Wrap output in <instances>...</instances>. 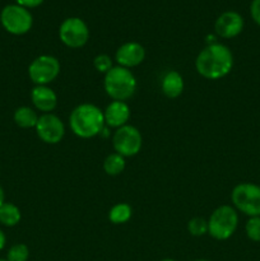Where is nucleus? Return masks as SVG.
I'll return each instance as SVG.
<instances>
[{
	"label": "nucleus",
	"mask_w": 260,
	"mask_h": 261,
	"mask_svg": "<svg viewBox=\"0 0 260 261\" xmlns=\"http://www.w3.org/2000/svg\"><path fill=\"white\" fill-rule=\"evenodd\" d=\"M233 68V55L229 47L219 42L208 43L195 59L199 75L209 81L224 78Z\"/></svg>",
	"instance_id": "obj_1"
},
{
	"label": "nucleus",
	"mask_w": 260,
	"mask_h": 261,
	"mask_svg": "<svg viewBox=\"0 0 260 261\" xmlns=\"http://www.w3.org/2000/svg\"><path fill=\"white\" fill-rule=\"evenodd\" d=\"M69 126L74 135L82 139H89L101 135L105 125L103 112L93 103H81L71 111Z\"/></svg>",
	"instance_id": "obj_2"
},
{
	"label": "nucleus",
	"mask_w": 260,
	"mask_h": 261,
	"mask_svg": "<svg viewBox=\"0 0 260 261\" xmlns=\"http://www.w3.org/2000/svg\"><path fill=\"white\" fill-rule=\"evenodd\" d=\"M103 88L109 97L114 101H126L134 96L138 88V82L130 69L114 66L105 74Z\"/></svg>",
	"instance_id": "obj_3"
},
{
	"label": "nucleus",
	"mask_w": 260,
	"mask_h": 261,
	"mask_svg": "<svg viewBox=\"0 0 260 261\" xmlns=\"http://www.w3.org/2000/svg\"><path fill=\"white\" fill-rule=\"evenodd\" d=\"M239 226V214L231 205H221L208 219V234L217 241L231 239Z\"/></svg>",
	"instance_id": "obj_4"
},
{
	"label": "nucleus",
	"mask_w": 260,
	"mask_h": 261,
	"mask_svg": "<svg viewBox=\"0 0 260 261\" xmlns=\"http://www.w3.org/2000/svg\"><path fill=\"white\" fill-rule=\"evenodd\" d=\"M231 200L235 209L249 217H260V186L241 182L233 188Z\"/></svg>",
	"instance_id": "obj_5"
},
{
	"label": "nucleus",
	"mask_w": 260,
	"mask_h": 261,
	"mask_svg": "<svg viewBox=\"0 0 260 261\" xmlns=\"http://www.w3.org/2000/svg\"><path fill=\"white\" fill-rule=\"evenodd\" d=\"M0 23L10 35L22 36L30 32L33 24L32 14L27 8L18 4H9L0 13Z\"/></svg>",
	"instance_id": "obj_6"
},
{
	"label": "nucleus",
	"mask_w": 260,
	"mask_h": 261,
	"mask_svg": "<svg viewBox=\"0 0 260 261\" xmlns=\"http://www.w3.org/2000/svg\"><path fill=\"white\" fill-rule=\"evenodd\" d=\"M60 61L53 55H40L28 66V76L36 86H47L60 74Z\"/></svg>",
	"instance_id": "obj_7"
},
{
	"label": "nucleus",
	"mask_w": 260,
	"mask_h": 261,
	"mask_svg": "<svg viewBox=\"0 0 260 261\" xmlns=\"http://www.w3.org/2000/svg\"><path fill=\"white\" fill-rule=\"evenodd\" d=\"M59 37L66 47L81 48L88 42L89 28L81 18H66L59 27Z\"/></svg>",
	"instance_id": "obj_8"
},
{
	"label": "nucleus",
	"mask_w": 260,
	"mask_h": 261,
	"mask_svg": "<svg viewBox=\"0 0 260 261\" xmlns=\"http://www.w3.org/2000/svg\"><path fill=\"white\" fill-rule=\"evenodd\" d=\"M112 145H114L115 152L119 153L122 157H134L142 149V134L133 125H124L114 133Z\"/></svg>",
	"instance_id": "obj_9"
},
{
	"label": "nucleus",
	"mask_w": 260,
	"mask_h": 261,
	"mask_svg": "<svg viewBox=\"0 0 260 261\" xmlns=\"http://www.w3.org/2000/svg\"><path fill=\"white\" fill-rule=\"evenodd\" d=\"M35 129L37 137L46 144H58L65 135V125L54 114L41 115Z\"/></svg>",
	"instance_id": "obj_10"
},
{
	"label": "nucleus",
	"mask_w": 260,
	"mask_h": 261,
	"mask_svg": "<svg viewBox=\"0 0 260 261\" xmlns=\"http://www.w3.org/2000/svg\"><path fill=\"white\" fill-rule=\"evenodd\" d=\"M244 18L235 10L223 12L214 23V31L222 38H233L244 30Z\"/></svg>",
	"instance_id": "obj_11"
},
{
	"label": "nucleus",
	"mask_w": 260,
	"mask_h": 261,
	"mask_svg": "<svg viewBox=\"0 0 260 261\" xmlns=\"http://www.w3.org/2000/svg\"><path fill=\"white\" fill-rule=\"evenodd\" d=\"M145 59V48L143 45L135 41L125 42L120 46L115 54V60L117 65L122 68H135L140 65Z\"/></svg>",
	"instance_id": "obj_12"
},
{
	"label": "nucleus",
	"mask_w": 260,
	"mask_h": 261,
	"mask_svg": "<svg viewBox=\"0 0 260 261\" xmlns=\"http://www.w3.org/2000/svg\"><path fill=\"white\" fill-rule=\"evenodd\" d=\"M31 101L36 110L42 114H51L58 107V94L48 86H36L31 91Z\"/></svg>",
	"instance_id": "obj_13"
},
{
	"label": "nucleus",
	"mask_w": 260,
	"mask_h": 261,
	"mask_svg": "<svg viewBox=\"0 0 260 261\" xmlns=\"http://www.w3.org/2000/svg\"><path fill=\"white\" fill-rule=\"evenodd\" d=\"M105 125L110 127H119L127 125L130 119V107L124 101H112L103 112Z\"/></svg>",
	"instance_id": "obj_14"
},
{
	"label": "nucleus",
	"mask_w": 260,
	"mask_h": 261,
	"mask_svg": "<svg viewBox=\"0 0 260 261\" xmlns=\"http://www.w3.org/2000/svg\"><path fill=\"white\" fill-rule=\"evenodd\" d=\"M184 78L177 70L166 71L161 81V91L167 98H177L184 92Z\"/></svg>",
	"instance_id": "obj_15"
},
{
	"label": "nucleus",
	"mask_w": 260,
	"mask_h": 261,
	"mask_svg": "<svg viewBox=\"0 0 260 261\" xmlns=\"http://www.w3.org/2000/svg\"><path fill=\"white\" fill-rule=\"evenodd\" d=\"M38 117L40 116L37 115V112L28 106L18 107L14 111V115H13L14 122L18 126L22 127V129H32V127H36Z\"/></svg>",
	"instance_id": "obj_16"
},
{
	"label": "nucleus",
	"mask_w": 260,
	"mask_h": 261,
	"mask_svg": "<svg viewBox=\"0 0 260 261\" xmlns=\"http://www.w3.org/2000/svg\"><path fill=\"white\" fill-rule=\"evenodd\" d=\"M22 214L19 208L13 203H4L0 206V223L5 227H14L20 222Z\"/></svg>",
	"instance_id": "obj_17"
},
{
	"label": "nucleus",
	"mask_w": 260,
	"mask_h": 261,
	"mask_svg": "<svg viewBox=\"0 0 260 261\" xmlns=\"http://www.w3.org/2000/svg\"><path fill=\"white\" fill-rule=\"evenodd\" d=\"M125 167H126L125 157H122L116 152L107 155L103 161V171L109 176L120 175V173L124 172Z\"/></svg>",
	"instance_id": "obj_18"
},
{
	"label": "nucleus",
	"mask_w": 260,
	"mask_h": 261,
	"mask_svg": "<svg viewBox=\"0 0 260 261\" xmlns=\"http://www.w3.org/2000/svg\"><path fill=\"white\" fill-rule=\"evenodd\" d=\"M133 208L127 203H117L110 209L109 219L114 224H124L132 218Z\"/></svg>",
	"instance_id": "obj_19"
},
{
	"label": "nucleus",
	"mask_w": 260,
	"mask_h": 261,
	"mask_svg": "<svg viewBox=\"0 0 260 261\" xmlns=\"http://www.w3.org/2000/svg\"><path fill=\"white\" fill-rule=\"evenodd\" d=\"M188 231L191 236L201 237L208 233V221L201 217H195L188 222Z\"/></svg>",
	"instance_id": "obj_20"
},
{
	"label": "nucleus",
	"mask_w": 260,
	"mask_h": 261,
	"mask_svg": "<svg viewBox=\"0 0 260 261\" xmlns=\"http://www.w3.org/2000/svg\"><path fill=\"white\" fill-rule=\"evenodd\" d=\"M28 257H30V250L24 244L13 245L7 254L8 261H27Z\"/></svg>",
	"instance_id": "obj_21"
},
{
	"label": "nucleus",
	"mask_w": 260,
	"mask_h": 261,
	"mask_svg": "<svg viewBox=\"0 0 260 261\" xmlns=\"http://www.w3.org/2000/svg\"><path fill=\"white\" fill-rule=\"evenodd\" d=\"M245 232L251 241L260 242V217H250L245 226Z\"/></svg>",
	"instance_id": "obj_22"
},
{
	"label": "nucleus",
	"mask_w": 260,
	"mask_h": 261,
	"mask_svg": "<svg viewBox=\"0 0 260 261\" xmlns=\"http://www.w3.org/2000/svg\"><path fill=\"white\" fill-rule=\"evenodd\" d=\"M93 66L98 73L102 74H106L107 71H110L114 68V65H112V59L109 55H106V54L97 55L93 59Z\"/></svg>",
	"instance_id": "obj_23"
},
{
	"label": "nucleus",
	"mask_w": 260,
	"mask_h": 261,
	"mask_svg": "<svg viewBox=\"0 0 260 261\" xmlns=\"http://www.w3.org/2000/svg\"><path fill=\"white\" fill-rule=\"evenodd\" d=\"M250 14H251L254 22L260 25V0H252L251 7H250Z\"/></svg>",
	"instance_id": "obj_24"
},
{
	"label": "nucleus",
	"mask_w": 260,
	"mask_h": 261,
	"mask_svg": "<svg viewBox=\"0 0 260 261\" xmlns=\"http://www.w3.org/2000/svg\"><path fill=\"white\" fill-rule=\"evenodd\" d=\"M18 5L23 8H36L38 5H41L43 3V0H15Z\"/></svg>",
	"instance_id": "obj_25"
},
{
	"label": "nucleus",
	"mask_w": 260,
	"mask_h": 261,
	"mask_svg": "<svg viewBox=\"0 0 260 261\" xmlns=\"http://www.w3.org/2000/svg\"><path fill=\"white\" fill-rule=\"evenodd\" d=\"M5 244H7V237H5L4 232L0 229V251L5 247Z\"/></svg>",
	"instance_id": "obj_26"
},
{
	"label": "nucleus",
	"mask_w": 260,
	"mask_h": 261,
	"mask_svg": "<svg viewBox=\"0 0 260 261\" xmlns=\"http://www.w3.org/2000/svg\"><path fill=\"white\" fill-rule=\"evenodd\" d=\"M5 203V194H4V189L0 186V206Z\"/></svg>",
	"instance_id": "obj_27"
},
{
	"label": "nucleus",
	"mask_w": 260,
	"mask_h": 261,
	"mask_svg": "<svg viewBox=\"0 0 260 261\" xmlns=\"http://www.w3.org/2000/svg\"><path fill=\"white\" fill-rule=\"evenodd\" d=\"M161 261H176V260H173V259H163V260H161Z\"/></svg>",
	"instance_id": "obj_28"
},
{
	"label": "nucleus",
	"mask_w": 260,
	"mask_h": 261,
	"mask_svg": "<svg viewBox=\"0 0 260 261\" xmlns=\"http://www.w3.org/2000/svg\"><path fill=\"white\" fill-rule=\"evenodd\" d=\"M195 261H209V260H205V259H199V260H195Z\"/></svg>",
	"instance_id": "obj_29"
},
{
	"label": "nucleus",
	"mask_w": 260,
	"mask_h": 261,
	"mask_svg": "<svg viewBox=\"0 0 260 261\" xmlns=\"http://www.w3.org/2000/svg\"><path fill=\"white\" fill-rule=\"evenodd\" d=\"M0 261H8L7 259H0Z\"/></svg>",
	"instance_id": "obj_30"
}]
</instances>
